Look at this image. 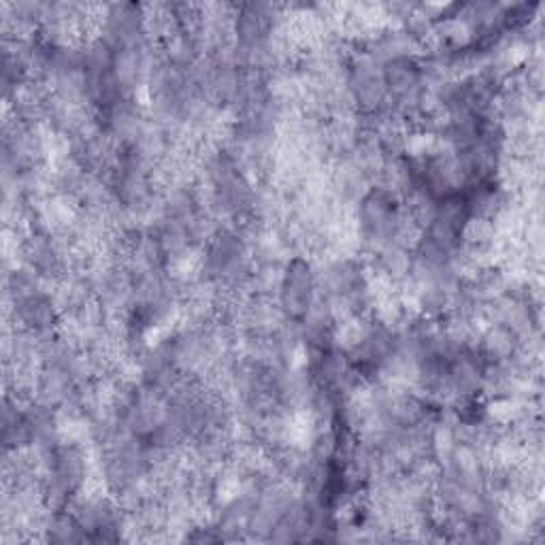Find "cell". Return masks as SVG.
Listing matches in <instances>:
<instances>
[{
	"label": "cell",
	"instance_id": "cell-1",
	"mask_svg": "<svg viewBox=\"0 0 545 545\" xmlns=\"http://www.w3.org/2000/svg\"><path fill=\"white\" fill-rule=\"evenodd\" d=\"M284 305L292 316H303L311 305V275L305 262L296 260L284 282Z\"/></svg>",
	"mask_w": 545,
	"mask_h": 545
}]
</instances>
